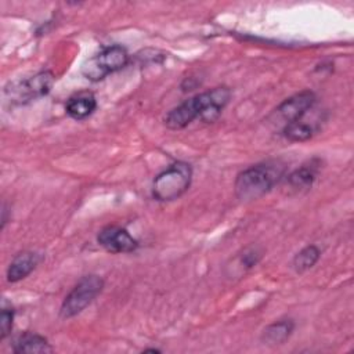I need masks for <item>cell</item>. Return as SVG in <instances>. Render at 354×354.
Here are the masks:
<instances>
[{
    "label": "cell",
    "mask_w": 354,
    "mask_h": 354,
    "mask_svg": "<svg viewBox=\"0 0 354 354\" xmlns=\"http://www.w3.org/2000/svg\"><path fill=\"white\" fill-rule=\"evenodd\" d=\"M231 98V90L225 86L196 94L167 112L163 122L170 130H180L201 119L206 123L214 122Z\"/></svg>",
    "instance_id": "obj_1"
},
{
    "label": "cell",
    "mask_w": 354,
    "mask_h": 354,
    "mask_svg": "<svg viewBox=\"0 0 354 354\" xmlns=\"http://www.w3.org/2000/svg\"><path fill=\"white\" fill-rule=\"evenodd\" d=\"M285 169L281 160H266L242 170L234 184L236 198L250 202L264 196L282 180Z\"/></svg>",
    "instance_id": "obj_2"
},
{
    "label": "cell",
    "mask_w": 354,
    "mask_h": 354,
    "mask_svg": "<svg viewBox=\"0 0 354 354\" xmlns=\"http://www.w3.org/2000/svg\"><path fill=\"white\" fill-rule=\"evenodd\" d=\"M191 180V165L183 160H177L153 178L152 196L159 202H170L178 199L189 188Z\"/></svg>",
    "instance_id": "obj_3"
},
{
    "label": "cell",
    "mask_w": 354,
    "mask_h": 354,
    "mask_svg": "<svg viewBox=\"0 0 354 354\" xmlns=\"http://www.w3.org/2000/svg\"><path fill=\"white\" fill-rule=\"evenodd\" d=\"M129 64V54L122 46H109L102 48L98 54L88 58L82 66V75L91 80L98 82L113 73L123 69Z\"/></svg>",
    "instance_id": "obj_4"
},
{
    "label": "cell",
    "mask_w": 354,
    "mask_h": 354,
    "mask_svg": "<svg viewBox=\"0 0 354 354\" xmlns=\"http://www.w3.org/2000/svg\"><path fill=\"white\" fill-rule=\"evenodd\" d=\"M102 289L104 279L101 277L95 274L84 275L64 299L59 308V315L66 319L80 314L88 304H91Z\"/></svg>",
    "instance_id": "obj_5"
},
{
    "label": "cell",
    "mask_w": 354,
    "mask_h": 354,
    "mask_svg": "<svg viewBox=\"0 0 354 354\" xmlns=\"http://www.w3.org/2000/svg\"><path fill=\"white\" fill-rule=\"evenodd\" d=\"M55 76L51 71H41L28 79L10 83L4 88V97L11 104H26L50 93Z\"/></svg>",
    "instance_id": "obj_6"
},
{
    "label": "cell",
    "mask_w": 354,
    "mask_h": 354,
    "mask_svg": "<svg viewBox=\"0 0 354 354\" xmlns=\"http://www.w3.org/2000/svg\"><path fill=\"white\" fill-rule=\"evenodd\" d=\"M317 97L313 91L304 90L300 91L286 100H283L267 118L268 122H271L275 126H279L281 130L299 119H301L314 105H315Z\"/></svg>",
    "instance_id": "obj_7"
},
{
    "label": "cell",
    "mask_w": 354,
    "mask_h": 354,
    "mask_svg": "<svg viewBox=\"0 0 354 354\" xmlns=\"http://www.w3.org/2000/svg\"><path fill=\"white\" fill-rule=\"evenodd\" d=\"M97 242L111 253H130L138 248V242L129 231L118 225L104 227L97 235Z\"/></svg>",
    "instance_id": "obj_8"
},
{
    "label": "cell",
    "mask_w": 354,
    "mask_h": 354,
    "mask_svg": "<svg viewBox=\"0 0 354 354\" xmlns=\"http://www.w3.org/2000/svg\"><path fill=\"white\" fill-rule=\"evenodd\" d=\"M41 256L37 252L18 253L7 268V281L14 283L26 278L40 263Z\"/></svg>",
    "instance_id": "obj_9"
},
{
    "label": "cell",
    "mask_w": 354,
    "mask_h": 354,
    "mask_svg": "<svg viewBox=\"0 0 354 354\" xmlns=\"http://www.w3.org/2000/svg\"><path fill=\"white\" fill-rule=\"evenodd\" d=\"M95 108H97V100L94 94L90 91H80L72 95L65 105L66 113L75 120L86 119L95 111Z\"/></svg>",
    "instance_id": "obj_10"
},
{
    "label": "cell",
    "mask_w": 354,
    "mask_h": 354,
    "mask_svg": "<svg viewBox=\"0 0 354 354\" xmlns=\"http://www.w3.org/2000/svg\"><path fill=\"white\" fill-rule=\"evenodd\" d=\"M313 108H314V106H313ZM313 108H311V109H313ZM311 109H310V111H311ZM310 111H308L301 119H299V120H296V122H293V123L286 124V126L281 130V134H282L286 140L293 141V142H301V141L310 140V138L315 134V131L319 129V122H321V120H318V122H310V120L307 119Z\"/></svg>",
    "instance_id": "obj_11"
},
{
    "label": "cell",
    "mask_w": 354,
    "mask_h": 354,
    "mask_svg": "<svg viewBox=\"0 0 354 354\" xmlns=\"http://www.w3.org/2000/svg\"><path fill=\"white\" fill-rule=\"evenodd\" d=\"M321 160L319 159H311L307 163L301 165L296 170H293L288 177V184L295 189H307L313 185L315 181L318 171H319Z\"/></svg>",
    "instance_id": "obj_12"
},
{
    "label": "cell",
    "mask_w": 354,
    "mask_h": 354,
    "mask_svg": "<svg viewBox=\"0 0 354 354\" xmlns=\"http://www.w3.org/2000/svg\"><path fill=\"white\" fill-rule=\"evenodd\" d=\"M12 351L17 354H47L53 353V347L44 336L26 332L14 342Z\"/></svg>",
    "instance_id": "obj_13"
},
{
    "label": "cell",
    "mask_w": 354,
    "mask_h": 354,
    "mask_svg": "<svg viewBox=\"0 0 354 354\" xmlns=\"http://www.w3.org/2000/svg\"><path fill=\"white\" fill-rule=\"evenodd\" d=\"M293 330H295L293 319L285 318L266 326L264 330L261 332L260 339L267 346H279V344H283L290 337Z\"/></svg>",
    "instance_id": "obj_14"
},
{
    "label": "cell",
    "mask_w": 354,
    "mask_h": 354,
    "mask_svg": "<svg viewBox=\"0 0 354 354\" xmlns=\"http://www.w3.org/2000/svg\"><path fill=\"white\" fill-rule=\"evenodd\" d=\"M321 257V250L315 245H307L301 250H299L293 260H292V267L296 272H304L310 270L311 267L315 266V263Z\"/></svg>",
    "instance_id": "obj_15"
},
{
    "label": "cell",
    "mask_w": 354,
    "mask_h": 354,
    "mask_svg": "<svg viewBox=\"0 0 354 354\" xmlns=\"http://www.w3.org/2000/svg\"><path fill=\"white\" fill-rule=\"evenodd\" d=\"M12 321H14V310L12 308H3L0 315V339H6L11 329H12Z\"/></svg>",
    "instance_id": "obj_16"
},
{
    "label": "cell",
    "mask_w": 354,
    "mask_h": 354,
    "mask_svg": "<svg viewBox=\"0 0 354 354\" xmlns=\"http://www.w3.org/2000/svg\"><path fill=\"white\" fill-rule=\"evenodd\" d=\"M261 259V252H259L256 248H252L249 250H246L242 256V264L246 268H250L253 266H256L259 263V260Z\"/></svg>",
    "instance_id": "obj_17"
}]
</instances>
